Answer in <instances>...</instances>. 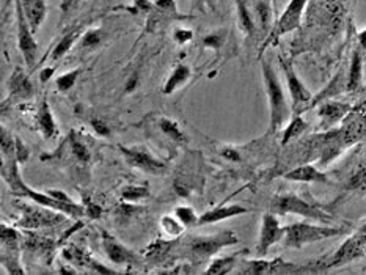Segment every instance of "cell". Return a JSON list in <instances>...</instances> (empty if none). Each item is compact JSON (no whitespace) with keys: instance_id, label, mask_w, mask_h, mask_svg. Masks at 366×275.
I'll list each match as a JSON object with an SVG mask.
<instances>
[{"instance_id":"ab89813d","label":"cell","mask_w":366,"mask_h":275,"mask_svg":"<svg viewBox=\"0 0 366 275\" xmlns=\"http://www.w3.org/2000/svg\"><path fill=\"white\" fill-rule=\"evenodd\" d=\"M192 36H193V34H192L190 30L179 29V30H176V31H175V39H176V41H178L179 44H184V43L190 41Z\"/></svg>"},{"instance_id":"4316f807","label":"cell","mask_w":366,"mask_h":275,"mask_svg":"<svg viewBox=\"0 0 366 275\" xmlns=\"http://www.w3.org/2000/svg\"><path fill=\"white\" fill-rule=\"evenodd\" d=\"M159 128L166 134L167 139H170L171 141H176V144H184V141L188 140V137L184 136V132L179 128L178 123H175L173 120H168V118H161Z\"/></svg>"},{"instance_id":"2e32d148","label":"cell","mask_w":366,"mask_h":275,"mask_svg":"<svg viewBox=\"0 0 366 275\" xmlns=\"http://www.w3.org/2000/svg\"><path fill=\"white\" fill-rule=\"evenodd\" d=\"M283 178L286 181H294V183H319V184H330V179L327 173L321 171L315 165H300L290 171H286Z\"/></svg>"},{"instance_id":"836d02e7","label":"cell","mask_w":366,"mask_h":275,"mask_svg":"<svg viewBox=\"0 0 366 275\" xmlns=\"http://www.w3.org/2000/svg\"><path fill=\"white\" fill-rule=\"evenodd\" d=\"M161 226L163 228V231L170 236H173V238H178L179 234H183L185 228L181 224V220H179L176 216H163L161 219Z\"/></svg>"},{"instance_id":"d6986e66","label":"cell","mask_w":366,"mask_h":275,"mask_svg":"<svg viewBox=\"0 0 366 275\" xmlns=\"http://www.w3.org/2000/svg\"><path fill=\"white\" fill-rule=\"evenodd\" d=\"M21 5L34 31L40 30L46 19V14H48V6H46L44 0H21Z\"/></svg>"},{"instance_id":"f35d334b","label":"cell","mask_w":366,"mask_h":275,"mask_svg":"<svg viewBox=\"0 0 366 275\" xmlns=\"http://www.w3.org/2000/svg\"><path fill=\"white\" fill-rule=\"evenodd\" d=\"M91 126H93V129H95V131L98 132V136L107 137L108 134H111V129L107 128V124H106L103 120H93V121H91Z\"/></svg>"},{"instance_id":"7a4b0ae2","label":"cell","mask_w":366,"mask_h":275,"mask_svg":"<svg viewBox=\"0 0 366 275\" xmlns=\"http://www.w3.org/2000/svg\"><path fill=\"white\" fill-rule=\"evenodd\" d=\"M346 233V228L333 226L330 224L316 225L311 222H295L285 226L283 246L286 249H302L308 244L338 238V236H345Z\"/></svg>"},{"instance_id":"d4e9b609","label":"cell","mask_w":366,"mask_h":275,"mask_svg":"<svg viewBox=\"0 0 366 275\" xmlns=\"http://www.w3.org/2000/svg\"><path fill=\"white\" fill-rule=\"evenodd\" d=\"M81 38H82V30L81 29H74L71 31H68V34L60 39L59 44L54 47L51 59L54 61L60 60L61 57H63V55H66L69 51H71V47L74 46V43L77 41V39H81Z\"/></svg>"},{"instance_id":"9c48e42d","label":"cell","mask_w":366,"mask_h":275,"mask_svg":"<svg viewBox=\"0 0 366 275\" xmlns=\"http://www.w3.org/2000/svg\"><path fill=\"white\" fill-rule=\"evenodd\" d=\"M120 151L132 169L148 173V175H162L167 171V164L143 146H120Z\"/></svg>"},{"instance_id":"7bdbcfd3","label":"cell","mask_w":366,"mask_h":275,"mask_svg":"<svg viewBox=\"0 0 366 275\" xmlns=\"http://www.w3.org/2000/svg\"><path fill=\"white\" fill-rule=\"evenodd\" d=\"M54 73H56V68H52V66L41 69V73H40V79H41V82H48L49 79L54 76Z\"/></svg>"},{"instance_id":"5b68a950","label":"cell","mask_w":366,"mask_h":275,"mask_svg":"<svg viewBox=\"0 0 366 275\" xmlns=\"http://www.w3.org/2000/svg\"><path fill=\"white\" fill-rule=\"evenodd\" d=\"M310 0H290V4L285 8V11L278 16L274 26H272L270 34L264 39L261 46V52L266 49L268 46L278 43V39L286 34L298 30L302 24V16L305 13V8Z\"/></svg>"},{"instance_id":"8992f818","label":"cell","mask_w":366,"mask_h":275,"mask_svg":"<svg viewBox=\"0 0 366 275\" xmlns=\"http://www.w3.org/2000/svg\"><path fill=\"white\" fill-rule=\"evenodd\" d=\"M243 275H274V274H307L315 272L313 267L288 263L283 258L275 259H244L240 261V269L236 271Z\"/></svg>"},{"instance_id":"3957f363","label":"cell","mask_w":366,"mask_h":275,"mask_svg":"<svg viewBox=\"0 0 366 275\" xmlns=\"http://www.w3.org/2000/svg\"><path fill=\"white\" fill-rule=\"evenodd\" d=\"M270 212H274L277 216H286V214H294L300 216L310 220H315L319 224H333L335 219L325 212L322 208H319L315 203H308L303 200L302 196L294 195V194H283V195H275L274 199L270 200Z\"/></svg>"},{"instance_id":"1f68e13d","label":"cell","mask_w":366,"mask_h":275,"mask_svg":"<svg viewBox=\"0 0 366 275\" xmlns=\"http://www.w3.org/2000/svg\"><path fill=\"white\" fill-rule=\"evenodd\" d=\"M347 191L365 194L366 192V167L358 169L352 173V176L347 181Z\"/></svg>"},{"instance_id":"8fae6325","label":"cell","mask_w":366,"mask_h":275,"mask_svg":"<svg viewBox=\"0 0 366 275\" xmlns=\"http://www.w3.org/2000/svg\"><path fill=\"white\" fill-rule=\"evenodd\" d=\"M14 6H16V29H18V46L22 59H24L26 65L29 68H34L36 63V54H38V44L35 41L34 29L26 18V13L22 10L21 0H14Z\"/></svg>"},{"instance_id":"7dc6e473","label":"cell","mask_w":366,"mask_h":275,"mask_svg":"<svg viewBox=\"0 0 366 275\" xmlns=\"http://www.w3.org/2000/svg\"><path fill=\"white\" fill-rule=\"evenodd\" d=\"M272 2V5H274V8H275V13H277V0H270Z\"/></svg>"},{"instance_id":"30bf717a","label":"cell","mask_w":366,"mask_h":275,"mask_svg":"<svg viewBox=\"0 0 366 275\" xmlns=\"http://www.w3.org/2000/svg\"><path fill=\"white\" fill-rule=\"evenodd\" d=\"M0 241H2V264L11 275H22L21 267V233L11 226L2 224L0 228Z\"/></svg>"},{"instance_id":"6da1fadb","label":"cell","mask_w":366,"mask_h":275,"mask_svg":"<svg viewBox=\"0 0 366 275\" xmlns=\"http://www.w3.org/2000/svg\"><path fill=\"white\" fill-rule=\"evenodd\" d=\"M261 73L269 102V134H275L283 128L285 123L291 120L293 107L286 99L285 89L277 71L264 59H261Z\"/></svg>"},{"instance_id":"52a82bcc","label":"cell","mask_w":366,"mask_h":275,"mask_svg":"<svg viewBox=\"0 0 366 275\" xmlns=\"http://www.w3.org/2000/svg\"><path fill=\"white\" fill-rule=\"evenodd\" d=\"M238 242H239L238 234L235 231L227 230L215 234L195 236V238H192L189 241L188 249L195 258L206 259V258L215 256L222 249L235 246Z\"/></svg>"},{"instance_id":"603a6c76","label":"cell","mask_w":366,"mask_h":275,"mask_svg":"<svg viewBox=\"0 0 366 275\" xmlns=\"http://www.w3.org/2000/svg\"><path fill=\"white\" fill-rule=\"evenodd\" d=\"M192 77V69L188 65H178L173 73L170 74V77L167 79L166 85H163V94H171L175 93L179 86H183L185 82L189 81Z\"/></svg>"},{"instance_id":"d590c367","label":"cell","mask_w":366,"mask_h":275,"mask_svg":"<svg viewBox=\"0 0 366 275\" xmlns=\"http://www.w3.org/2000/svg\"><path fill=\"white\" fill-rule=\"evenodd\" d=\"M16 159L19 164L26 162L29 159V149L26 148L24 141H22L19 137H16Z\"/></svg>"},{"instance_id":"ee69618b","label":"cell","mask_w":366,"mask_h":275,"mask_svg":"<svg viewBox=\"0 0 366 275\" xmlns=\"http://www.w3.org/2000/svg\"><path fill=\"white\" fill-rule=\"evenodd\" d=\"M357 43H358V47H360V49L366 54V27L357 35Z\"/></svg>"},{"instance_id":"e575fe53","label":"cell","mask_w":366,"mask_h":275,"mask_svg":"<svg viewBox=\"0 0 366 275\" xmlns=\"http://www.w3.org/2000/svg\"><path fill=\"white\" fill-rule=\"evenodd\" d=\"M82 73V68H76L73 71H68V73H65L63 76H60L57 79V89L61 91V93H66L69 91L74 86V84L77 82V77L81 76Z\"/></svg>"},{"instance_id":"e0dca14e","label":"cell","mask_w":366,"mask_h":275,"mask_svg":"<svg viewBox=\"0 0 366 275\" xmlns=\"http://www.w3.org/2000/svg\"><path fill=\"white\" fill-rule=\"evenodd\" d=\"M36 126H38V131L41 132V136L46 140L56 139L59 136V128L56 124V118H54V114H52L48 99H43L40 102V106H38Z\"/></svg>"},{"instance_id":"4fadbf2b","label":"cell","mask_w":366,"mask_h":275,"mask_svg":"<svg viewBox=\"0 0 366 275\" xmlns=\"http://www.w3.org/2000/svg\"><path fill=\"white\" fill-rule=\"evenodd\" d=\"M280 66L283 69V74L286 77V85H288V91H290L291 96V107L293 110H298L299 107L308 104V102L313 99V94L307 89V85L302 82V79L299 77L298 71L294 69L291 65V61L280 59Z\"/></svg>"},{"instance_id":"7402d4cb","label":"cell","mask_w":366,"mask_h":275,"mask_svg":"<svg viewBox=\"0 0 366 275\" xmlns=\"http://www.w3.org/2000/svg\"><path fill=\"white\" fill-rule=\"evenodd\" d=\"M9 86L11 90V96H16L19 99H29L34 94V86L21 68L14 69L9 81Z\"/></svg>"},{"instance_id":"484cf974","label":"cell","mask_w":366,"mask_h":275,"mask_svg":"<svg viewBox=\"0 0 366 275\" xmlns=\"http://www.w3.org/2000/svg\"><path fill=\"white\" fill-rule=\"evenodd\" d=\"M305 129H307L305 120H303V118L299 116V115L293 116L291 120H290V123H288V126L285 128V131H283L282 145H288L294 139H298L299 136H302L303 132H305Z\"/></svg>"},{"instance_id":"ac0fdd59","label":"cell","mask_w":366,"mask_h":275,"mask_svg":"<svg viewBox=\"0 0 366 275\" xmlns=\"http://www.w3.org/2000/svg\"><path fill=\"white\" fill-rule=\"evenodd\" d=\"M350 106L346 102H335V101H325L324 104L319 107L317 115L321 118V123L324 128H330V126L337 124L342 116L347 115Z\"/></svg>"},{"instance_id":"44dd1931","label":"cell","mask_w":366,"mask_h":275,"mask_svg":"<svg viewBox=\"0 0 366 275\" xmlns=\"http://www.w3.org/2000/svg\"><path fill=\"white\" fill-rule=\"evenodd\" d=\"M236 13H238V26L247 36H253L258 30L255 21V14L252 11L248 0H236Z\"/></svg>"},{"instance_id":"7c38bea8","label":"cell","mask_w":366,"mask_h":275,"mask_svg":"<svg viewBox=\"0 0 366 275\" xmlns=\"http://www.w3.org/2000/svg\"><path fill=\"white\" fill-rule=\"evenodd\" d=\"M285 236V226L280 225V220L274 212H266L261 219L258 244H256V254L261 258L268 255V251L272 246L282 242Z\"/></svg>"},{"instance_id":"f1b7e54d","label":"cell","mask_w":366,"mask_h":275,"mask_svg":"<svg viewBox=\"0 0 366 275\" xmlns=\"http://www.w3.org/2000/svg\"><path fill=\"white\" fill-rule=\"evenodd\" d=\"M106 36L107 35L103 29H93V30L85 31L82 38L79 39V47L81 49H87V51L95 49V47H98L104 41Z\"/></svg>"},{"instance_id":"bcb514c9","label":"cell","mask_w":366,"mask_h":275,"mask_svg":"<svg viewBox=\"0 0 366 275\" xmlns=\"http://www.w3.org/2000/svg\"><path fill=\"white\" fill-rule=\"evenodd\" d=\"M206 4H211V2H209V0H193V5L198 6L200 10H203V5Z\"/></svg>"},{"instance_id":"9a60e30c","label":"cell","mask_w":366,"mask_h":275,"mask_svg":"<svg viewBox=\"0 0 366 275\" xmlns=\"http://www.w3.org/2000/svg\"><path fill=\"white\" fill-rule=\"evenodd\" d=\"M250 208H245L243 204H222V206H217L214 209H209L200 216V225H209V224H217L222 222V220H228L238 216H244L247 212H250Z\"/></svg>"},{"instance_id":"4dcf8cb0","label":"cell","mask_w":366,"mask_h":275,"mask_svg":"<svg viewBox=\"0 0 366 275\" xmlns=\"http://www.w3.org/2000/svg\"><path fill=\"white\" fill-rule=\"evenodd\" d=\"M150 196V189L146 186H128L121 191V200L128 203H137Z\"/></svg>"},{"instance_id":"b9f144b4","label":"cell","mask_w":366,"mask_h":275,"mask_svg":"<svg viewBox=\"0 0 366 275\" xmlns=\"http://www.w3.org/2000/svg\"><path fill=\"white\" fill-rule=\"evenodd\" d=\"M85 212H87L88 217L96 219L101 214V208L98 206V204H95V203H88L87 208H85Z\"/></svg>"},{"instance_id":"60d3db41","label":"cell","mask_w":366,"mask_h":275,"mask_svg":"<svg viewBox=\"0 0 366 275\" xmlns=\"http://www.w3.org/2000/svg\"><path fill=\"white\" fill-rule=\"evenodd\" d=\"M79 4H81V0H63V2H61V11H63L65 16H68V13L76 10Z\"/></svg>"},{"instance_id":"74e56055","label":"cell","mask_w":366,"mask_h":275,"mask_svg":"<svg viewBox=\"0 0 366 275\" xmlns=\"http://www.w3.org/2000/svg\"><path fill=\"white\" fill-rule=\"evenodd\" d=\"M203 41H205L206 47H219L223 43V36H222V34H211V35L205 36Z\"/></svg>"},{"instance_id":"277c9868","label":"cell","mask_w":366,"mask_h":275,"mask_svg":"<svg viewBox=\"0 0 366 275\" xmlns=\"http://www.w3.org/2000/svg\"><path fill=\"white\" fill-rule=\"evenodd\" d=\"M365 254H366V231L360 230L342 242L330 256L319 259L316 264H313L315 266L313 269L315 272H321V271L333 269V267L346 266L349 263L355 261V259L365 256Z\"/></svg>"},{"instance_id":"83f0119b","label":"cell","mask_w":366,"mask_h":275,"mask_svg":"<svg viewBox=\"0 0 366 275\" xmlns=\"http://www.w3.org/2000/svg\"><path fill=\"white\" fill-rule=\"evenodd\" d=\"M69 153L73 154L76 162H79V164L87 165L91 159L90 149L85 146V144H82L79 139L76 137V134H71V136H69Z\"/></svg>"},{"instance_id":"f6af8a7d","label":"cell","mask_w":366,"mask_h":275,"mask_svg":"<svg viewBox=\"0 0 366 275\" xmlns=\"http://www.w3.org/2000/svg\"><path fill=\"white\" fill-rule=\"evenodd\" d=\"M223 156H227L231 161H239V154L233 151V149H223Z\"/></svg>"},{"instance_id":"d6a6232c","label":"cell","mask_w":366,"mask_h":275,"mask_svg":"<svg viewBox=\"0 0 366 275\" xmlns=\"http://www.w3.org/2000/svg\"><path fill=\"white\" fill-rule=\"evenodd\" d=\"M175 216L181 220V224L185 228H193L200 225V217L197 216V212L193 211L189 206H179L175 209Z\"/></svg>"},{"instance_id":"cb8c5ba5","label":"cell","mask_w":366,"mask_h":275,"mask_svg":"<svg viewBox=\"0 0 366 275\" xmlns=\"http://www.w3.org/2000/svg\"><path fill=\"white\" fill-rule=\"evenodd\" d=\"M240 251H238L236 255H230V256H223V258H217L214 261L209 264L206 269V275H227L235 271V267L238 264V258H239Z\"/></svg>"},{"instance_id":"f546056e","label":"cell","mask_w":366,"mask_h":275,"mask_svg":"<svg viewBox=\"0 0 366 275\" xmlns=\"http://www.w3.org/2000/svg\"><path fill=\"white\" fill-rule=\"evenodd\" d=\"M24 246L27 250L35 251V254H49V251L54 250V242L51 239H44V238H38V236L29 234L27 239L24 241Z\"/></svg>"},{"instance_id":"8d00e7d4","label":"cell","mask_w":366,"mask_h":275,"mask_svg":"<svg viewBox=\"0 0 366 275\" xmlns=\"http://www.w3.org/2000/svg\"><path fill=\"white\" fill-rule=\"evenodd\" d=\"M48 192L51 196H54V199L59 200V201H63V203H76L71 196H69L68 194H65L63 191H59V189H48Z\"/></svg>"},{"instance_id":"5bb4252c","label":"cell","mask_w":366,"mask_h":275,"mask_svg":"<svg viewBox=\"0 0 366 275\" xmlns=\"http://www.w3.org/2000/svg\"><path fill=\"white\" fill-rule=\"evenodd\" d=\"M103 249L107 258L111 259L113 264L136 266L140 263V256L136 255V251H132L131 249L124 246V244H121L118 239H115L113 236L106 231H103Z\"/></svg>"},{"instance_id":"ba28073f","label":"cell","mask_w":366,"mask_h":275,"mask_svg":"<svg viewBox=\"0 0 366 275\" xmlns=\"http://www.w3.org/2000/svg\"><path fill=\"white\" fill-rule=\"evenodd\" d=\"M22 217L16 224L18 228H24V230H38V228H52L65 222L63 212H59L56 209L41 206V204H21Z\"/></svg>"},{"instance_id":"ffe728a7","label":"cell","mask_w":366,"mask_h":275,"mask_svg":"<svg viewBox=\"0 0 366 275\" xmlns=\"http://www.w3.org/2000/svg\"><path fill=\"white\" fill-rule=\"evenodd\" d=\"M363 61H365V52L360 47H355L352 52V57H350V68L347 74V91H355L360 89L363 82Z\"/></svg>"}]
</instances>
